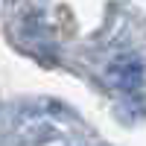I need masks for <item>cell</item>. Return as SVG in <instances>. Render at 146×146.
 I'll return each mask as SVG.
<instances>
[{"label": "cell", "instance_id": "cell-1", "mask_svg": "<svg viewBox=\"0 0 146 146\" xmlns=\"http://www.w3.org/2000/svg\"><path fill=\"white\" fill-rule=\"evenodd\" d=\"M111 79L120 85V88H135V85L140 82V64L135 62V58H120V62L111 64Z\"/></svg>", "mask_w": 146, "mask_h": 146}]
</instances>
